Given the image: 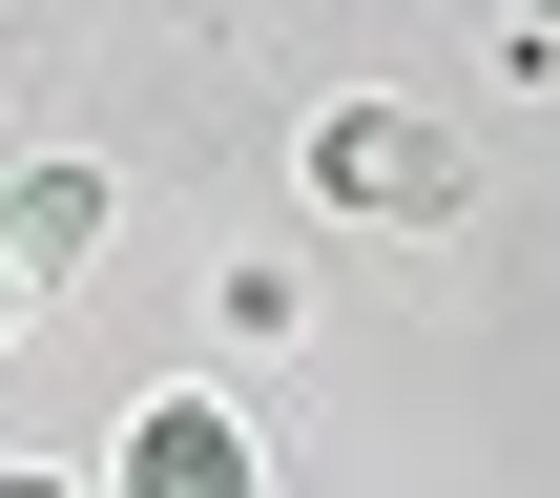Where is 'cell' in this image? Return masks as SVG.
Returning a JSON list of instances; mask_svg holds the SVG:
<instances>
[{
  "instance_id": "cell-1",
  "label": "cell",
  "mask_w": 560,
  "mask_h": 498,
  "mask_svg": "<svg viewBox=\"0 0 560 498\" xmlns=\"http://www.w3.org/2000/svg\"><path fill=\"white\" fill-rule=\"evenodd\" d=\"M478 166H457V125H416V104H332L312 125V208H395V229H436Z\"/></svg>"
},
{
  "instance_id": "cell-2",
  "label": "cell",
  "mask_w": 560,
  "mask_h": 498,
  "mask_svg": "<svg viewBox=\"0 0 560 498\" xmlns=\"http://www.w3.org/2000/svg\"><path fill=\"white\" fill-rule=\"evenodd\" d=\"M104 229H125V187H104V166H21V187H0V270H21V291H62Z\"/></svg>"
},
{
  "instance_id": "cell-3",
  "label": "cell",
  "mask_w": 560,
  "mask_h": 498,
  "mask_svg": "<svg viewBox=\"0 0 560 498\" xmlns=\"http://www.w3.org/2000/svg\"><path fill=\"white\" fill-rule=\"evenodd\" d=\"M125 498H249V437H229L208 395H145V416H125Z\"/></svg>"
},
{
  "instance_id": "cell-4",
  "label": "cell",
  "mask_w": 560,
  "mask_h": 498,
  "mask_svg": "<svg viewBox=\"0 0 560 498\" xmlns=\"http://www.w3.org/2000/svg\"><path fill=\"white\" fill-rule=\"evenodd\" d=\"M499 21H520V42H560V0H499Z\"/></svg>"
},
{
  "instance_id": "cell-5",
  "label": "cell",
  "mask_w": 560,
  "mask_h": 498,
  "mask_svg": "<svg viewBox=\"0 0 560 498\" xmlns=\"http://www.w3.org/2000/svg\"><path fill=\"white\" fill-rule=\"evenodd\" d=\"M0 498H62V478H0Z\"/></svg>"
},
{
  "instance_id": "cell-6",
  "label": "cell",
  "mask_w": 560,
  "mask_h": 498,
  "mask_svg": "<svg viewBox=\"0 0 560 498\" xmlns=\"http://www.w3.org/2000/svg\"><path fill=\"white\" fill-rule=\"evenodd\" d=\"M0 312H21V270H0Z\"/></svg>"
},
{
  "instance_id": "cell-7",
  "label": "cell",
  "mask_w": 560,
  "mask_h": 498,
  "mask_svg": "<svg viewBox=\"0 0 560 498\" xmlns=\"http://www.w3.org/2000/svg\"><path fill=\"white\" fill-rule=\"evenodd\" d=\"M0 187H21V166H0Z\"/></svg>"
}]
</instances>
